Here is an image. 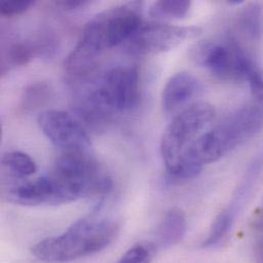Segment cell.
<instances>
[{"mask_svg": "<svg viewBox=\"0 0 263 263\" xmlns=\"http://www.w3.org/2000/svg\"><path fill=\"white\" fill-rule=\"evenodd\" d=\"M34 4L31 0H18V1H7L3 0L0 2V12L5 16H12L21 14L27 11Z\"/></svg>", "mask_w": 263, "mask_h": 263, "instance_id": "cell-20", "label": "cell"}, {"mask_svg": "<svg viewBox=\"0 0 263 263\" xmlns=\"http://www.w3.org/2000/svg\"><path fill=\"white\" fill-rule=\"evenodd\" d=\"M43 134L65 152H88L91 140L78 117L60 110H45L37 119Z\"/></svg>", "mask_w": 263, "mask_h": 263, "instance_id": "cell-6", "label": "cell"}, {"mask_svg": "<svg viewBox=\"0 0 263 263\" xmlns=\"http://www.w3.org/2000/svg\"><path fill=\"white\" fill-rule=\"evenodd\" d=\"M191 6L192 2L186 0L157 1L151 5L148 13L157 20H181L187 15Z\"/></svg>", "mask_w": 263, "mask_h": 263, "instance_id": "cell-15", "label": "cell"}, {"mask_svg": "<svg viewBox=\"0 0 263 263\" xmlns=\"http://www.w3.org/2000/svg\"><path fill=\"white\" fill-rule=\"evenodd\" d=\"M239 35L247 41L257 42L261 36L262 10L259 4L251 3L247 5L239 14L237 20Z\"/></svg>", "mask_w": 263, "mask_h": 263, "instance_id": "cell-13", "label": "cell"}, {"mask_svg": "<svg viewBox=\"0 0 263 263\" xmlns=\"http://www.w3.org/2000/svg\"><path fill=\"white\" fill-rule=\"evenodd\" d=\"M200 32L201 29L194 26H173L163 23L142 24L128 42L133 52L157 54L176 48L185 40L197 37Z\"/></svg>", "mask_w": 263, "mask_h": 263, "instance_id": "cell-7", "label": "cell"}, {"mask_svg": "<svg viewBox=\"0 0 263 263\" xmlns=\"http://www.w3.org/2000/svg\"><path fill=\"white\" fill-rule=\"evenodd\" d=\"M141 25V3L137 1L99 12L84 26L78 43L66 58V70L73 76L87 73L104 50L129 41Z\"/></svg>", "mask_w": 263, "mask_h": 263, "instance_id": "cell-2", "label": "cell"}, {"mask_svg": "<svg viewBox=\"0 0 263 263\" xmlns=\"http://www.w3.org/2000/svg\"><path fill=\"white\" fill-rule=\"evenodd\" d=\"M262 127L263 103L255 101L241 107L221 123L204 132L167 173L175 180L192 179L201 172L204 165L218 161Z\"/></svg>", "mask_w": 263, "mask_h": 263, "instance_id": "cell-1", "label": "cell"}, {"mask_svg": "<svg viewBox=\"0 0 263 263\" xmlns=\"http://www.w3.org/2000/svg\"><path fill=\"white\" fill-rule=\"evenodd\" d=\"M52 90L46 83H34L28 86L21 99V109L26 112L34 111L45 106L51 99Z\"/></svg>", "mask_w": 263, "mask_h": 263, "instance_id": "cell-18", "label": "cell"}, {"mask_svg": "<svg viewBox=\"0 0 263 263\" xmlns=\"http://www.w3.org/2000/svg\"><path fill=\"white\" fill-rule=\"evenodd\" d=\"M2 165L16 177H28L36 172L33 159L23 152H8L2 156Z\"/></svg>", "mask_w": 263, "mask_h": 263, "instance_id": "cell-17", "label": "cell"}, {"mask_svg": "<svg viewBox=\"0 0 263 263\" xmlns=\"http://www.w3.org/2000/svg\"><path fill=\"white\" fill-rule=\"evenodd\" d=\"M242 44L230 35L226 42H202L193 49L192 57L197 64L207 68L219 80L240 79L238 61Z\"/></svg>", "mask_w": 263, "mask_h": 263, "instance_id": "cell-8", "label": "cell"}, {"mask_svg": "<svg viewBox=\"0 0 263 263\" xmlns=\"http://www.w3.org/2000/svg\"><path fill=\"white\" fill-rule=\"evenodd\" d=\"M42 43L35 41H18L10 44L3 53L2 73H4L5 68H15L28 64L38 52L42 51Z\"/></svg>", "mask_w": 263, "mask_h": 263, "instance_id": "cell-14", "label": "cell"}, {"mask_svg": "<svg viewBox=\"0 0 263 263\" xmlns=\"http://www.w3.org/2000/svg\"><path fill=\"white\" fill-rule=\"evenodd\" d=\"M215 117L214 107L206 102H196L180 111L163 132L160 144L166 170L172 169L203 134Z\"/></svg>", "mask_w": 263, "mask_h": 263, "instance_id": "cell-4", "label": "cell"}, {"mask_svg": "<svg viewBox=\"0 0 263 263\" xmlns=\"http://www.w3.org/2000/svg\"><path fill=\"white\" fill-rule=\"evenodd\" d=\"M259 249H260V252H261V255L263 256V239L260 243V246H259Z\"/></svg>", "mask_w": 263, "mask_h": 263, "instance_id": "cell-22", "label": "cell"}, {"mask_svg": "<svg viewBox=\"0 0 263 263\" xmlns=\"http://www.w3.org/2000/svg\"><path fill=\"white\" fill-rule=\"evenodd\" d=\"M88 2L87 1H81V0H78V1H61V2H58V5L65 8V9H77L79 7H82L84 5H86Z\"/></svg>", "mask_w": 263, "mask_h": 263, "instance_id": "cell-21", "label": "cell"}, {"mask_svg": "<svg viewBox=\"0 0 263 263\" xmlns=\"http://www.w3.org/2000/svg\"><path fill=\"white\" fill-rule=\"evenodd\" d=\"M118 232L119 226L114 220L82 218L63 234L37 243L32 252L45 262H69L104 250Z\"/></svg>", "mask_w": 263, "mask_h": 263, "instance_id": "cell-3", "label": "cell"}, {"mask_svg": "<svg viewBox=\"0 0 263 263\" xmlns=\"http://www.w3.org/2000/svg\"><path fill=\"white\" fill-rule=\"evenodd\" d=\"M9 202L23 206H57L86 198L83 189L55 173L14 185L8 190Z\"/></svg>", "mask_w": 263, "mask_h": 263, "instance_id": "cell-5", "label": "cell"}, {"mask_svg": "<svg viewBox=\"0 0 263 263\" xmlns=\"http://www.w3.org/2000/svg\"><path fill=\"white\" fill-rule=\"evenodd\" d=\"M101 85L117 113L130 111L139 102V72L135 66L114 67L105 75Z\"/></svg>", "mask_w": 263, "mask_h": 263, "instance_id": "cell-9", "label": "cell"}, {"mask_svg": "<svg viewBox=\"0 0 263 263\" xmlns=\"http://www.w3.org/2000/svg\"><path fill=\"white\" fill-rule=\"evenodd\" d=\"M201 91L198 79L187 72L172 75L166 82L162 92V107L165 113L172 114L179 111Z\"/></svg>", "mask_w": 263, "mask_h": 263, "instance_id": "cell-11", "label": "cell"}, {"mask_svg": "<svg viewBox=\"0 0 263 263\" xmlns=\"http://www.w3.org/2000/svg\"><path fill=\"white\" fill-rule=\"evenodd\" d=\"M151 259L149 249L142 245H136L125 252L117 263H149Z\"/></svg>", "mask_w": 263, "mask_h": 263, "instance_id": "cell-19", "label": "cell"}, {"mask_svg": "<svg viewBox=\"0 0 263 263\" xmlns=\"http://www.w3.org/2000/svg\"><path fill=\"white\" fill-rule=\"evenodd\" d=\"M79 119L83 123L100 128L108 124L117 113L111 99L102 85L84 91L75 107Z\"/></svg>", "mask_w": 263, "mask_h": 263, "instance_id": "cell-10", "label": "cell"}, {"mask_svg": "<svg viewBox=\"0 0 263 263\" xmlns=\"http://www.w3.org/2000/svg\"><path fill=\"white\" fill-rule=\"evenodd\" d=\"M237 214L230 209H223L214 219L210 228L209 234L203 243L204 248H210L218 245L230 233L233 228V224L236 220Z\"/></svg>", "mask_w": 263, "mask_h": 263, "instance_id": "cell-16", "label": "cell"}, {"mask_svg": "<svg viewBox=\"0 0 263 263\" xmlns=\"http://www.w3.org/2000/svg\"><path fill=\"white\" fill-rule=\"evenodd\" d=\"M186 227V218L181 210H169L158 226L156 233L157 245L163 249L177 245L183 239Z\"/></svg>", "mask_w": 263, "mask_h": 263, "instance_id": "cell-12", "label": "cell"}]
</instances>
